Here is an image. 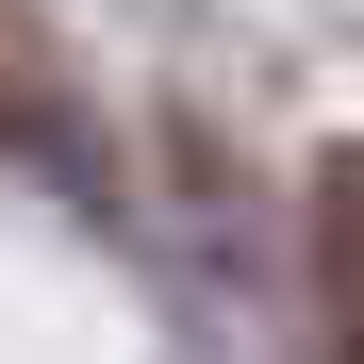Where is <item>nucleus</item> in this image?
<instances>
[{"label":"nucleus","mask_w":364,"mask_h":364,"mask_svg":"<svg viewBox=\"0 0 364 364\" xmlns=\"http://www.w3.org/2000/svg\"><path fill=\"white\" fill-rule=\"evenodd\" d=\"M315 364H364V149L315 166Z\"/></svg>","instance_id":"nucleus-1"},{"label":"nucleus","mask_w":364,"mask_h":364,"mask_svg":"<svg viewBox=\"0 0 364 364\" xmlns=\"http://www.w3.org/2000/svg\"><path fill=\"white\" fill-rule=\"evenodd\" d=\"M0 133H50V50L17 33V0H0Z\"/></svg>","instance_id":"nucleus-2"}]
</instances>
